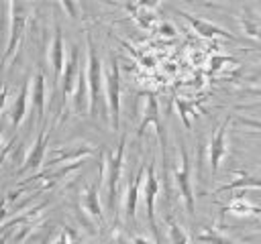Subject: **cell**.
I'll return each mask as SVG.
<instances>
[{
  "instance_id": "cell-1",
  "label": "cell",
  "mask_w": 261,
  "mask_h": 244,
  "mask_svg": "<svg viewBox=\"0 0 261 244\" xmlns=\"http://www.w3.org/2000/svg\"><path fill=\"white\" fill-rule=\"evenodd\" d=\"M124 146H126V136L122 134L116 148L106 152L100 161V179H104L106 185V197H108V209L114 214L118 205V187L122 179V169H124Z\"/></svg>"
},
{
  "instance_id": "cell-2",
  "label": "cell",
  "mask_w": 261,
  "mask_h": 244,
  "mask_svg": "<svg viewBox=\"0 0 261 244\" xmlns=\"http://www.w3.org/2000/svg\"><path fill=\"white\" fill-rule=\"evenodd\" d=\"M86 45H88V59H86V77H88V89H90V114L98 116V108L102 102L106 104V94H104V67L98 57V51L92 43V37L86 35Z\"/></svg>"
},
{
  "instance_id": "cell-3",
  "label": "cell",
  "mask_w": 261,
  "mask_h": 244,
  "mask_svg": "<svg viewBox=\"0 0 261 244\" xmlns=\"http://www.w3.org/2000/svg\"><path fill=\"white\" fill-rule=\"evenodd\" d=\"M6 8L10 10V22H8V41H6V49L0 61V71L10 63V59H14L18 45L22 41L24 28H27V20H29V12H31V4L27 2H8Z\"/></svg>"
},
{
  "instance_id": "cell-4",
  "label": "cell",
  "mask_w": 261,
  "mask_h": 244,
  "mask_svg": "<svg viewBox=\"0 0 261 244\" xmlns=\"http://www.w3.org/2000/svg\"><path fill=\"white\" fill-rule=\"evenodd\" d=\"M104 94H106L110 126L112 130H118L120 128V69L114 57H110V63L104 71Z\"/></svg>"
},
{
  "instance_id": "cell-5",
  "label": "cell",
  "mask_w": 261,
  "mask_h": 244,
  "mask_svg": "<svg viewBox=\"0 0 261 244\" xmlns=\"http://www.w3.org/2000/svg\"><path fill=\"white\" fill-rule=\"evenodd\" d=\"M173 179L177 185V191L186 203V209L190 216L196 214V197H194V187H192V165H190V157L184 144H179V161L177 167L173 169Z\"/></svg>"
},
{
  "instance_id": "cell-6",
  "label": "cell",
  "mask_w": 261,
  "mask_h": 244,
  "mask_svg": "<svg viewBox=\"0 0 261 244\" xmlns=\"http://www.w3.org/2000/svg\"><path fill=\"white\" fill-rule=\"evenodd\" d=\"M82 71V61H80V47L71 45L67 59H65V67H63V75H61V110L67 106V102L73 98L75 94V85H77V77Z\"/></svg>"
},
{
  "instance_id": "cell-7",
  "label": "cell",
  "mask_w": 261,
  "mask_h": 244,
  "mask_svg": "<svg viewBox=\"0 0 261 244\" xmlns=\"http://www.w3.org/2000/svg\"><path fill=\"white\" fill-rule=\"evenodd\" d=\"M159 193V179L155 173V165L149 163L147 165V173H145V183H143V199H145V209H147V220L151 226L153 236L159 240V232H157V220H155V199Z\"/></svg>"
},
{
  "instance_id": "cell-8",
  "label": "cell",
  "mask_w": 261,
  "mask_h": 244,
  "mask_svg": "<svg viewBox=\"0 0 261 244\" xmlns=\"http://www.w3.org/2000/svg\"><path fill=\"white\" fill-rule=\"evenodd\" d=\"M228 124H230V118H226L214 130V134L210 138V144H208V163H210L212 175L218 173L220 163H222V159L226 157V150H228V140H226V136H228Z\"/></svg>"
},
{
  "instance_id": "cell-9",
  "label": "cell",
  "mask_w": 261,
  "mask_h": 244,
  "mask_svg": "<svg viewBox=\"0 0 261 244\" xmlns=\"http://www.w3.org/2000/svg\"><path fill=\"white\" fill-rule=\"evenodd\" d=\"M65 43H63V33L59 22H55V30H53V39H51V49H49V63L53 69V87H59L61 75H63V67H65Z\"/></svg>"
},
{
  "instance_id": "cell-10",
  "label": "cell",
  "mask_w": 261,
  "mask_h": 244,
  "mask_svg": "<svg viewBox=\"0 0 261 244\" xmlns=\"http://www.w3.org/2000/svg\"><path fill=\"white\" fill-rule=\"evenodd\" d=\"M153 124L155 126V132L159 136V142H161V148L165 146V130H163V124H161V116H159V104L155 100V96H147L145 100V108H143V118H141V124L137 128V136H143L145 134V128Z\"/></svg>"
},
{
  "instance_id": "cell-11",
  "label": "cell",
  "mask_w": 261,
  "mask_h": 244,
  "mask_svg": "<svg viewBox=\"0 0 261 244\" xmlns=\"http://www.w3.org/2000/svg\"><path fill=\"white\" fill-rule=\"evenodd\" d=\"M47 142H49V130L43 128L35 140V144L29 148L20 169H18V175L22 173H29V171H37L41 165H43V159H45V152H47Z\"/></svg>"
},
{
  "instance_id": "cell-12",
  "label": "cell",
  "mask_w": 261,
  "mask_h": 244,
  "mask_svg": "<svg viewBox=\"0 0 261 244\" xmlns=\"http://www.w3.org/2000/svg\"><path fill=\"white\" fill-rule=\"evenodd\" d=\"M94 146L90 144H77V146H65V148H57L53 152V157L49 159L47 163V169L51 167H61V165H71V163H77L90 155H94Z\"/></svg>"
},
{
  "instance_id": "cell-13",
  "label": "cell",
  "mask_w": 261,
  "mask_h": 244,
  "mask_svg": "<svg viewBox=\"0 0 261 244\" xmlns=\"http://www.w3.org/2000/svg\"><path fill=\"white\" fill-rule=\"evenodd\" d=\"M145 173H147V167H139L137 175L126 185V193H124V216H126L128 222H135V218H137V201H139L141 185L145 181Z\"/></svg>"
},
{
  "instance_id": "cell-14",
  "label": "cell",
  "mask_w": 261,
  "mask_h": 244,
  "mask_svg": "<svg viewBox=\"0 0 261 244\" xmlns=\"http://www.w3.org/2000/svg\"><path fill=\"white\" fill-rule=\"evenodd\" d=\"M29 100H31V79H24L20 89H18V96L14 98L10 110H8V118H10V124L14 128H18L27 116V110H29Z\"/></svg>"
},
{
  "instance_id": "cell-15",
  "label": "cell",
  "mask_w": 261,
  "mask_h": 244,
  "mask_svg": "<svg viewBox=\"0 0 261 244\" xmlns=\"http://www.w3.org/2000/svg\"><path fill=\"white\" fill-rule=\"evenodd\" d=\"M31 104H33V110L37 114V120L43 122L45 104H47V81H45V73L43 71H37L33 81H31Z\"/></svg>"
},
{
  "instance_id": "cell-16",
  "label": "cell",
  "mask_w": 261,
  "mask_h": 244,
  "mask_svg": "<svg viewBox=\"0 0 261 244\" xmlns=\"http://www.w3.org/2000/svg\"><path fill=\"white\" fill-rule=\"evenodd\" d=\"M179 14L192 24V28H194L200 37H206V39L222 37V39H230V41H234V37H232L226 28H222V26H218V24H212V22L202 20V18H198V16H194V14H188V12H179Z\"/></svg>"
},
{
  "instance_id": "cell-17",
  "label": "cell",
  "mask_w": 261,
  "mask_h": 244,
  "mask_svg": "<svg viewBox=\"0 0 261 244\" xmlns=\"http://www.w3.org/2000/svg\"><path fill=\"white\" fill-rule=\"evenodd\" d=\"M98 189H100V183H90V185H86V189L82 191V209H84L90 218H94V220H98L100 224H104V214H102Z\"/></svg>"
},
{
  "instance_id": "cell-18",
  "label": "cell",
  "mask_w": 261,
  "mask_h": 244,
  "mask_svg": "<svg viewBox=\"0 0 261 244\" xmlns=\"http://www.w3.org/2000/svg\"><path fill=\"white\" fill-rule=\"evenodd\" d=\"M234 189H261V177L241 173V175H237L232 181L220 185V187L216 189V193H222V191L226 193V191H234Z\"/></svg>"
},
{
  "instance_id": "cell-19",
  "label": "cell",
  "mask_w": 261,
  "mask_h": 244,
  "mask_svg": "<svg viewBox=\"0 0 261 244\" xmlns=\"http://www.w3.org/2000/svg\"><path fill=\"white\" fill-rule=\"evenodd\" d=\"M241 26L249 37H255L261 41V14L257 10L245 6L241 12Z\"/></svg>"
},
{
  "instance_id": "cell-20",
  "label": "cell",
  "mask_w": 261,
  "mask_h": 244,
  "mask_svg": "<svg viewBox=\"0 0 261 244\" xmlns=\"http://www.w3.org/2000/svg\"><path fill=\"white\" fill-rule=\"evenodd\" d=\"M222 211H232L237 216H261V207L249 203L243 195H237L228 205L222 207Z\"/></svg>"
},
{
  "instance_id": "cell-21",
  "label": "cell",
  "mask_w": 261,
  "mask_h": 244,
  "mask_svg": "<svg viewBox=\"0 0 261 244\" xmlns=\"http://www.w3.org/2000/svg\"><path fill=\"white\" fill-rule=\"evenodd\" d=\"M196 240L202 244H234L232 240L224 238L222 232H218L216 228H202L200 234L196 236Z\"/></svg>"
},
{
  "instance_id": "cell-22",
  "label": "cell",
  "mask_w": 261,
  "mask_h": 244,
  "mask_svg": "<svg viewBox=\"0 0 261 244\" xmlns=\"http://www.w3.org/2000/svg\"><path fill=\"white\" fill-rule=\"evenodd\" d=\"M167 234H169V240H171L173 244H190L188 232H186L173 218H167Z\"/></svg>"
},
{
  "instance_id": "cell-23",
  "label": "cell",
  "mask_w": 261,
  "mask_h": 244,
  "mask_svg": "<svg viewBox=\"0 0 261 244\" xmlns=\"http://www.w3.org/2000/svg\"><path fill=\"white\" fill-rule=\"evenodd\" d=\"M175 106H177V110H179V116H181L184 124L190 128V126H192V122H190L188 114H192V106H190L188 102H184V100H175Z\"/></svg>"
},
{
  "instance_id": "cell-24",
  "label": "cell",
  "mask_w": 261,
  "mask_h": 244,
  "mask_svg": "<svg viewBox=\"0 0 261 244\" xmlns=\"http://www.w3.org/2000/svg\"><path fill=\"white\" fill-rule=\"evenodd\" d=\"M49 244H71V238H69L67 230L63 228V230H61V232H59V234H57V236H55V238H53Z\"/></svg>"
},
{
  "instance_id": "cell-25",
  "label": "cell",
  "mask_w": 261,
  "mask_h": 244,
  "mask_svg": "<svg viewBox=\"0 0 261 244\" xmlns=\"http://www.w3.org/2000/svg\"><path fill=\"white\" fill-rule=\"evenodd\" d=\"M14 140L16 138H12L8 144H2V128H0V165H2V161H4V157L10 152V148H12V144H14Z\"/></svg>"
},
{
  "instance_id": "cell-26",
  "label": "cell",
  "mask_w": 261,
  "mask_h": 244,
  "mask_svg": "<svg viewBox=\"0 0 261 244\" xmlns=\"http://www.w3.org/2000/svg\"><path fill=\"white\" fill-rule=\"evenodd\" d=\"M130 244H155V242H151L149 238H145V236H130Z\"/></svg>"
},
{
  "instance_id": "cell-27",
  "label": "cell",
  "mask_w": 261,
  "mask_h": 244,
  "mask_svg": "<svg viewBox=\"0 0 261 244\" xmlns=\"http://www.w3.org/2000/svg\"><path fill=\"white\" fill-rule=\"evenodd\" d=\"M6 98H8V89H6L4 83H0V112H2L4 104H6Z\"/></svg>"
},
{
  "instance_id": "cell-28",
  "label": "cell",
  "mask_w": 261,
  "mask_h": 244,
  "mask_svg": "<svg viewBox=\"0 0 261 244\" xmlns=\"http://www.w3.org/2000/svg\"><path fill=\"white\" fill-rule=\"evenodd\" d=\"M6 205H8V203H6V199H2V201H0V224H2V222L6 220V216L10 214V211L6 209Z\"/></svg>"
},
{
  "instance_id": "cell-29",
  "label": "cell",
  "mask_w": 261,
  "mask_h": 244,
  "mask_svg": "<svg viewBox=\"0 0 261 244\" xmlns=\"http://www.w3.org/2000/svg\"><path fill=\"white\" fill-rule=\"evenodd\" d=\"M10 236H12V232H2V234H0V244H6Z\"/></svg>"
},
{
  "instance_id": "cell-30",
  "label": "cell",
  "mask_w": 261,
  "mask_h": 244,
  "mask_svg": "<svg viewBox=\"0 0 261 244\" xmlns=\"http://www.w3.org/2000/svg\"><path fill=\"white\" fill-rule=\"evenodd\" d=\"M108 244H118V234L114 232L112 236H110V240H108Z\"/></svg>"
}]
</instances>
